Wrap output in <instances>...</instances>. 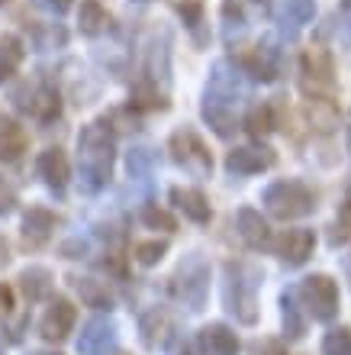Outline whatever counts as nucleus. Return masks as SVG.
Returning <instances> with one entry per match:
<instances>
[{
  "label": "nucleus",
  "instance_id": "f257e3e1",
  "mask_svg": "<svg viewBox=\"0 0 351 355\" xmlns=\"http://www.w3.org/2000/svg\"><path fill=\"white\" fill-rule=\"evenodd\" d=\"M116 165V136L107 120L87 123L78 132V168H81V187L87 194H97L107 187Z\"/></svg>",
  "mask_w": 351,
  "mask_h": 355
},
{
  "label": "nucleus",
  "instance_id": "f03ea898",
  "mask_svg": "<svg viewBox=\"0 0 351 355\" xmlns=\"http://www.w3.org/2000/svg\"><path fill=\"white\" fill-rule=\"evenodd\" d=\"M258 284L261 275L258 268L242 262H229L226 265V281H222V304L232 317L239 320L242 327H251L258 323Z\"/></svg>",
  "mask_w": 351,
  "mask_h": 355
},
{
  "label": "nucleus",
  "instance_id": "7ed1b4c3",
  "mask_svg": "<svg viewBox=\"0 0 351 355\" xmlns=\"http://www.w3.org/2000/svg\"><path fill=\"white\" fill-rule=\"evenodd\" d=\"M171 291H174V297L184 300L190 310H204L206 294H210V265H206L204 255L194 252L177 265L174 278H171Z\"/></svg>",
  "mask_w": 351,
  "mask_h": 355
},
{
  "label": "nucleus",
  "instance_id": "20e7f679",
  "mask_svg": "<svg viewBox=\"0 0 351 355\" xmlns=\"http://www.w3.org/2000/svg\"><path fill=\"white\" fill-rule=\"evenodd\" d=\"M261 200L278 220H300L316 210V194L300 181H274Z\"/></svg>",
  "mask_w": 351,
  "mask_h": 355
},
{
  "label": "nucleus",
  "instance_id": "39448f33",
  "mask_svg": "<svg viewBox=\"0 0 351 355\" xmlns=\"http://www.w3.org/2000/svg\"><path fill=\"white\" fill-rule=\"evenodd\" d=\"M300 85L306 97H332L335 91V62L323 46H309L300 62Z\"/></svg>",
  "mask_w": 351,
  "mask_h": 355
},
{
  "label": "nucleus",
  "instance_id": "423d86ee",
  "mask_svg": "<svg viewBox=\"0 0 351 355\" xmlns=\"http://www.w3.org/2000/svg\"><path fill=\"white\" fill-rule=\"evenodd\" d=\"M296 294L303 297V307L313 320H319V323L335 320V313H339V284L329 275H309V278H303Z\"/></svg>",
  "mask_w": 351,
  "mask_h": 355
},
{
  "label": "nucleus",
  "instance_id": "0eeeda50",
  "mask_svg": "<svg viewBox=\"0 0 351 355\" xmlns=\"http://www.w3.org/2000/svg\"><path fill=\"white\" fill-rule=\"evenodd\" d=\"M168 149H171V159L184 171H190L194 178H206L213 171V155L206 149V142L194 130H187V126L168 139Z\"/></svg>",
  "mask_w": 351,
  "mask_h": 355
},
{
  "label": "nucleus",
  "instance_id": "6e6552de",
  "mask_svg": "<svg viewBox=\"0 0 351 355\" xmlns=\"http://www.w3.org/2000/svg\"><path fill=\"white\" fill-rule=\"evenodd\" d=\"M74 320H78V310H74L71 300L55 297V300H48L46 313L39 320V333H42V339H48V343H62L74 329Z\"/></svg>",
  "mask_w": 351,
  "mask_h": 355
},
{
  "label": "nucleus",
  "instance_id": "1a4fd4ad",
  "mask_svg": "<svg viewBox=\"0 0 351 355\" xmlns=\"http://www.w3.org/2000/svg\"><path fill=\"white\" fill-rule=\"evenodd\" d=\"M239 68L255 81H274L280 71V52L271 42H258V46L239 52Z\"/></svg>",
  "mask_w": 351,
  "mask_h": 355
},
{
  "label": "nucleus",
  "instance_id": "9d476101",
  "mask_svg": "<svg viewBox=\"0 0 351 355\" xmlns=\"http://www.w3.org/2000/svg\"><path fill=\"white\" fill-rule=\"evenodd\" d=\"M316 249V236L313 230H287L280 233V239H274V252L287 268H300V265L313 255Z\"/></svg>",
  "mask_w": 351,
  "mask_h": 355
},
{
  "label": "nucleus",
  "instance_id": "9b49d317",
  "mask_svg": "<svg viewBox=\"0 0 351 355\" xmlns=\"http://www.w3.org/2000/svg\"><path fill=\"white\" fill-rule=\"evenodd\" d=\"M116 343V323L110 317H93L84 323L81 336H78V352L81 355H107Z\"/></svg>",
  "mask_w": 351,
  "mask_h": 355
},
{
  "label": "nucleus",
  "instance_id": "f8f14e48",
  "mask_svg": "<svg viewBox=\"0 0 351 355\" xmlns=\"http://www.w3.org/2000/svg\"><path fill=\"white\" fill-rule=\"evenodd\" d=\"M58 223H62V216L52 214L48 207H29L26 214H23V243L29 249H42L52 239Z\"/></svg>",
  "mask_w": 351,
  "mask_h": 355
},
{
  "label": "nucleus",
  "instance_id": "ddd939ff",
  "mask_svg": "<svg viewBox=\"0 0 351 355\" xmlns=\"http://www.w3.org/2000/svg\"><path fill=\"white\" fill-rule=\"evenodd\" d=\"M197 346L204 355H239L242 343L235 336V329H229L226 323H206L197 333Z\"/></svg>",
  "mask_w": 351,
  "mask_h": 355
},
{
  "label": "nucleus",
  "instance_id": "4468645a",
  "mask_svg": "<svg viewBox=\"0 0 351 355\" xmlns=\"http://www.w3.org/2000/svg\"><path fill=\"white\" fill-rule=\"evenodd\" d=\"M274 152L264 149V146H245V149H232L226 155V168L232 175H258V171H268L274 165Z\"/></svg>",
  "mask_w": 351,
  "mask_h": 355
},
{
  "label": "nucleus",
  "instance_id": "2eb2a0df",
  "mask_svg": "<svg viewBox=\"0 0 351 355\" xmlns=\"http://www.w3.org/2000/svg\"><path fill=\"white\" fill-rule=\"evenodd\" d=\"M36 171H39V178L55 191V194H65L71 168H68V159H65V152L62 149H46L42 152V155L36 159Z\"/></svg>",
  "mask_w": 351,
  "mask_h": 355
},
{
  "label": "nucleus",
  "instance_id": "dca6fc26",
  "mask_svg": "<svg viewBox=\"0 0 351 355\" xmlns=\"http://www.w3.org/2000/svg\"><path fill=\"white\" fill-rule=\"evenodd\" d=\"M19 107H23L36 123H52V120H58V113H62V97H58L55 87L36 85L29 91V101L19 103Z\"/></svg>",
  "mask_w": 351,
  "mask_h": 355
},
{
  "label": "nucleus",
  "instance_id": "f3484780",
  "mask_svg": "<svg viewBox=\"0 0 351 355\" xmlns=\"http://www.w3.org/2000/svg\"><path fill=\"white\" fill-rule=\"evenodd\" d=\"M235 223H239V236L245 239L249 249H268L271 243V226L268 220L258 214V210H251V207H242L239 216H235Z\"/></svg>",
  "mask_w": 351,
  "mask_h": 355
},
{
  "label": "nucleus",
  "instance_id": "a211bd4d",
  "mask_svg": "<svg viewBox=\"0 0 351 355\" xmlns=\"http://www.w3.org/2000/svg\"><path fill=\"white\" fill-rule=\"evenodd\" d=\"M171 204L187 216V220H194V223H210V200H206L204 191H197V187H171Z\"/></svg>",
  "mask_w": 351,
  "mask_h": 355
},
{
  "label": "nucleus",
  "instance_id": "6ab92c4d",
  "mask_svg": "<svg viewBox=\"0 0 351 355\" xmlns=\"http://www.w3.org/2000/svg\"><path fill=\"white\" fill-rule=\"evenodd\" d=\"M306 120L316 132L339 130V103L332 97H306Z\"/></svg>",
  "mask_w": 351,
  "mask_h": 355
},
{
  "label": "nucleus",
  "instance_id": "aec40b11",
  "mask_svg": "<svg viewBox=\"0 0 351 355\" xmlns=\"http://www.w3.org/2000/svg\"><path fill=\"white\" fill-rule=\"evenodd\" d=\"M26 152V130L13 116L0 113V162H17Z\"/></svg>",
  "mask_w": 351,
  "mask_h": 355
},
{
  "label": "nucleus",
  "instance_id": "412c9836",
  "mask_svg": "<svg viewBox=\"0 0 351 355\" xmlns=\"http://www.w3.org/2000/svg\"><path fill=\"white\" fill-rule=\"evenodd\" d=\"M52 271L42 268V265H29L23 275H19V288L26 294L29 304H39V300H46L52 294Z\"/></svg>",
  "mask_w": 351,
  "mask_h": 355
},
{
  "label": "nucleus",
  "instance_id": "4be33fe9",
  "mask_svg": "<svg viewBox=\"0 0 351 355\" xmlns=\"http://www.w3.org/2000/svg\"><path fill=\"white\" fill-rule=\"evenodd\" d=\"M78 29L84 36H100L110 29V13L100 0H81V10H78Z\"/></svg>",
  "mask_w": 351,
  "mask_h": 355
},
{
  "label": "nucleus",
  "instance_id": "5701e85b",
  "mask_svg": "<svg viewBox=\"0 0 351 355\" xmlns=\"http://www.w3.org/2000/svg\"><path fill=\"white\" fill-rule=\"evenodd\" d=\"M313 17H316L313 0H280V7H278V23L287 33H296V29L306 26Z\"/></svg>",
  "mask_w": 351,
  "mask_h": 355
},
{
  "label": "nucleus",
  "instance_id": "b1692460",
  "mask_svg": "<svg viewBox=\"0 0 351 355\" xmlns=\"http://www.w3.org/2000/svg\"><path fill=\"white\" fill-rule=\"evenodd\" d=\"M168 329H171V320H168L165 310H148V313H142L139 320V333H142V343H145L148 349L155 346H165L168 339Z\"/></svg>",
  "mask_w": 351,
  "mask_h": 355
},
{
  "label": "nucleus",
  "instance_id": "393cba45",
  "mask_svg": "<svg viewBox=\"0 0 351 355\" xmlns=\"http://www.w3.org/2000/svg\"><path fill=\"white\" fill-rule=\"evenodd\" d=\"M68 281H71V288L81 294V300L87 307H93V310L113 307V297H110V291H107V284H100V281H93V278H68Z\"/></svg>",
  "mask_w": 351,
  "mask_h": 355
},
{
  "label": "nucleus",
  "instance_id": "a878e982",
  "mask_svg": "<svg viewBox=\"0 0 351 355\" xmlns=\"http://www.w3.org/2000/svg\"><path fill=\"white\" fill-rule=\"evenodd\" d=\"M129 107H136V110H168L165 91H158L155 81L142 78L139 85L132 87V94H129Z\"/></svg>",
  "mask_w": 351,
  "mask_h": 355
},
{
  "label": "nucleus",
  "instance_id": "bb28decb",
  "mask_svg": "<svg viewBox=\"0 0 351 355\" xmlns=\"http://www.w3.org/2000/svg\"><path fill=\"white\" fill-rule=\"evenodd\" d=\"M23 65V42L17 36H0V85L17 75Z\"/></svg>",
  "mask_w": 351,
  "mask_h": 355
},
{
  "label": "nucleus",
  "instance_id": "cd10ccee",
  "mask_svg": "<svg viewBox=\"0 0 351 355\" xmlns=\"http://www.w3.org/2000/svg\"><path fill=\"white\" fill-rule=\"evenodd\" d=\"M274 126H278V123H274V107H271V103H258V107H251L249 116H245V130H249L255 139L268 136Z\"/></svg>",
  "mask_w": 351,
  "mask_h": 355
},
{
  "label": "nucleus",
  "instance_id": "c85d7f7f",
  "mask_svg": "<svg viewBox=\"0 0 351 355\" xmlns=\"http://www.w3.org/2000/svg\"><path fill=\"white\" fill-rule=\"evenodd\" d=\"M284 329L290 339L303 336V320H300V307H296V288L284 294Z\"/></svg>",
  "mask_w": 351,
  "mask_h": 355
},
{
  "label": "nucleus",
  "instance_id": "c756f323",
  "mask_svg": "<svg viewBox=\"0 0 351 355\" xmlns=\"http://www.w3.org/2000/svg\"><path fill=\"white\" fill-rule=\"evenodd\" d=\"M168 252V243H161V239H152V243H136V249H132V259L139 265H145V268H152V265H158L161 259H165Z\"/></svg>",
  "mask_w": 351,
  "mask_h": 355
},
{
  "label": "nucleus",
  "instance_id": "7c9ffc66",
  "mask_svg": "<svg viewBox=\"0 0 351 355\" xmlns=\"http://www.w3.org/2000/svg\"><path fill=\"white\" fill-rule=\"evenodd\" d=\"M323 355H351V329L348 327L329 329L323 339Z\"/></svg>",
  "mask_w": 351,
  "mask_h": 355
},
{
  "label": "nucleus",
  "instance_id": "2f4dec72",
  "mask_svg": "<svg viewBox=\"0 0 351 355\" xmlns=\"http://www.w3.org/2000/svg\"><path fill=\"white\" fill-rule=\"evenodd\" d=\"M142 223L148 226V230H165V233H174L177 230V220L168 210H158V207H145L142 210Z\"/></svg>",
  "mask_w": 351,
  "mask_h": 355
},
{
  "label": "nucleus",
  "instance_id": "473e14b6",
  "mask_svg": "<svg viewBox=\"0 0 351 355\" xmlns=\"http://www.w3.org/2000/svg\"><path fill=\"white\" fill-rule=\"evenodd\" d=\"M155 165V155L152 149H132L129 159H126V168H129V178H145Z\"/></svg>",
  "mask_w": 351,
  "mask_h": 355
},
{
  "label": "nucleus",
  "instance_id": "72a5a7b5",
  "mask_svg": "<svg viewBox=\"0 0 351 355\" xmlns=\"http://www.w3.org/2000/svg\"><path fill=\"white\" fill-rule=\"evenodd\" d=\"M168 3L181 13V19H184L187 26H197L200 17H204V0H168Z\"/></svg>",
  "mask_w": 351,
  "mask_h": 355
},
{
  "label": "nucleus",
  "instance_id": "f704fd0d",
  "mask_svg": "<svg viewBox=\"0 0 351 355\" xmlns=\"http://www.w3.org/2000/svg\"><path fill=\"white\" fill-rule=\"evenodd\" d=\"M65 29L62 26H46V29H36V49L39 52H46V49H55V46H65Z\"/></svg>",
  "mask_w": 351,
  "mask_h": 355
},
{
  "label": "nucleus",
  "instance_id": "c9c22d12",
  "mask_svg": "<svg viewBox=\"0 0 351 355\" xmlns=\"http://www.w3.org/2000/svg\"><path fill=\"white\" fill-rule=\"evenodd\" d=\"M332 243H351V197L339 210V220H335V236Z\"/></svg>",
  "mask_w": 351,
  "mask_h": 355
},
{
  "label": "nucleus",
  "instance_id": "e433bc0d",
  "mask_svg": "<svg viewBox=\"0 0 351 355\" xmlns=\"http://www.w3.org/2000/svg\"><path fill=\"white\" fill-rule=\"evenodd\" d=\"M13 207H17V191L0 178V216H7V214H13Z\"/></svg>",
  "mask_w": 351,
  "mask_h": 355
},
{
  "label": "nucleus",
  "instance_id": "4c0bfd02",
  "mask_svg": "<svg viewBox=\"0 0 351 355\" xmlns=\"http://www.w3.org/2000/svg\"><path fill=\"white\" fill-rule=\"evenodd\" d=\"M168 355H197L194 343L184 336H174V343H171V349H168Z\"/></svg>",
  "mask_w": 351,
  "mask_h": 355
},
{
  "label": "nucleus",
  "instance_id": "58836bf2",
  "mask_svg": "<svg viewBox=\"0 0 351 355\" xmlns=\"http://www.w3.org/2000/svg\"><path fill=\"white\" fill-rule=\"evenodd\" d=\"M10 310H13V291L7 284H0V320L7 317Z\"/></svg>",
  "mask_w": 351,
  "mask_h": 355
},
{
  "label": "nucleus",
  "instance_id": "ea45409f",
  "mask_svg": "<svg viewBox=\"0 0 351 355\" xmlns=\"http://www.w3.org/2000/svg\"><path fill=\"white\" fill-rule=\"evenodd\" d=\"M62 252H65L68 259H81V255L87 252V243H81V239H74V243H65V245H62Z\"/></svg>",
  "mask_w": 351,
  "mask_h": 355
},
{
  "label": "nucleus",
  "instance_id": "a19ab883",
  "mask_svg": "<svg viewBox=\"0 0 351 355\" xmlns=\"http://www.w3.org/2000/svg\"><path fill=\"white\" fill-rule=\"evenodd\" d=\"M342 39L351 46V0L342 7Z\"/></svg>",
  "mask_w": 351,
  "mask_h": 355
},
{
  "label": "nucleus",
  "instance_id": "79ce46f5",
  "mask_svg": "<svg viewBox=\"0 0 351 355\" xmlns=\"http://www.w3.org/2000/svg\"><path fill=\"white\" fill-rule=\"evenodd\" d=\"M39 3H42V7H48L52 13H58V17L71 10V0H39Z\"/></svg>",
  "mask_w": 351,
  "mask_h": 355
},
{
  "label": "nucleus",
  "instance_id": "37998d69",
  "mask_svg": "<svg viewBox=\"0 0 351 355\" xmlns=\"http://www.w3.org/2000/svg\"><path fill=\"white\" fill-rule=\"evenodd\" d=\"M255 355H287V352L278 346V343H264V346H258V352Z\"/></svg>",
  "mask_w": 351,
  "mask_h": 355
},
{
  "label": "nucleus",
  "instance_id": "c03bdc74",
  "mask_svg": "<svg viewBox=\"0 0 351 355\" xmlns=\"http://www.w3.org/2000/svg\"><path fill=\"white\" fill-rule=\"evenodd\" d=\"M3 352H7V349H3V339H0V355H3Z\"/></svg>",
  "mask_w": 351,
  "mask_h": 355
},
{
  "label": "nucleus",
  "instance_id": "a18cd8bd",
  "mask_svg": "<svg viewBox=\"0 0 351 355\" xmlns=\"http://www.w3.org/2000/svg\"><path fill=\"white\" fill-rule=\"evenodd\" d=\"M110 355H126V352H110Z\"/></svg>",
  "mask_w": 351,
  "mask_h": 355
},
{
  "label": "nucleus",
  "instance_id": "49530a36",
  "mask_svg": "<svg viewBox=\"0 0 351 355\" xmlns=\"http://www.w3.org/2000/svg\"><path fill=\"white\" fill-rule=\"evenodd\" d=\"M348 278H351V265H348Z\"/></svg>",
  "mask_w": 351,
  "mask_h": 355
},
{
  "label": "nucleus",
  "instance_id": "de8ad7c7",
  "mask_svg": "<svg viewBox=\"0 0 351 355\" xmlns=\"http://www.w3.org/2000/svg\"><path fill=\"white\" fill-rule=\"evenodd\" d=\"M136 3H145V0H136Z\"/></svg>",
  "mask_w": 351,
  "mask_h": 355
},
{
  "label": "nucleus",
  "instance_id": "09e8293b",
  "mask_svg": "<svg viewBox=\"0 0 351 355\" xmlns=\"http://www.w3.org/2000/svg\"><path fill=\"white\" fill-rule=\"evenodd\" d=\"M258 3H261V0H258Z\"/></svg>",
  "mask_w": 351,
  "mask_h": 355
},
{
  "label": "nucleus",
  "instance_id": "8fccbe9b",
  "mask_svg": "<svg viewBox=\"0 0 351 355\" xmlns=\"http://www.w3.org/2000/svg\"><path fill=\"white\" fill-rule=\"evenodd\" d=\"M348 132H351V130H348Z\"/></svg>",
  "mask_w": 351,
  "mask_h": 355
}]
</instances>
